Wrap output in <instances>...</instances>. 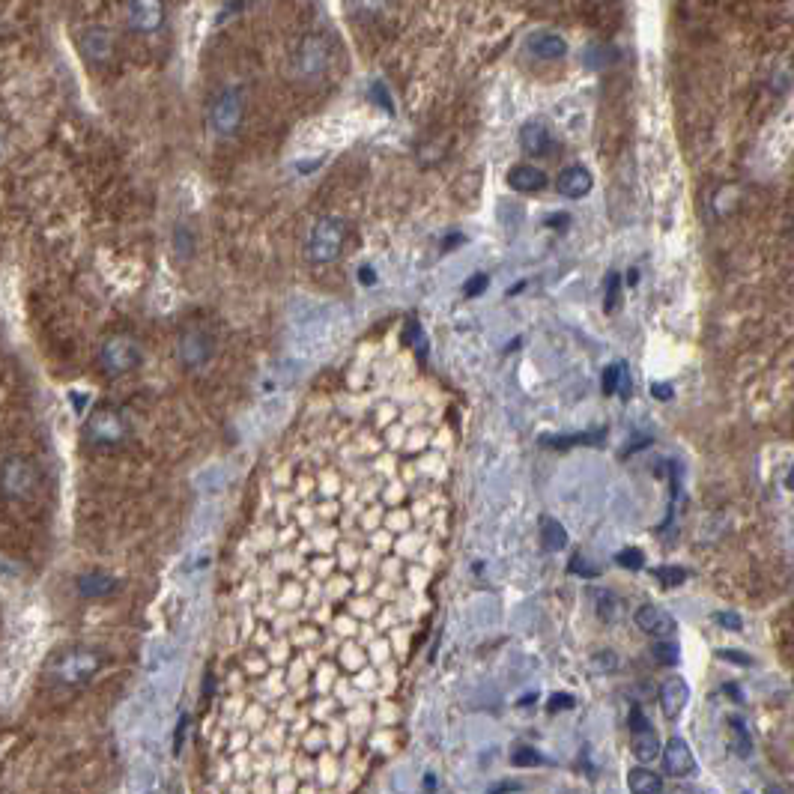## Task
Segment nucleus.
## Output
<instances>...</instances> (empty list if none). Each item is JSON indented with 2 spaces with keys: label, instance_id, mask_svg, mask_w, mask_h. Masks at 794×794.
<instances>
[{
  "label": "nucleus",
  "instance_id": "nucleus-9",
  "mask_svg": "<svg viewBox=\"0 0 794 794\" xmlns=\"http://www.w3.org/2000/svg\"><path fill=\"white\" fill-rule=\"evenodd\" d=\"M162 3L156 0H138V3H129L126 6V18H129V27L132 30H141V33H150L162 24Z\"/></svg>",
  "mask_w": 794,
  "mask_h": 794
},
{
  "label": "nucleus",
  "instance_id": "nucleus-19",
  "mask_svg": "<svg viewBox=\"0 0 794 794\" xmlns=\"http://www.w3.org/2000/svg\"><path fill=\"white\" fill-rule=\"evenodd\" d=\"M541 538H544V547L550 553H559V550L568 547V532H565V526L556 517H544L541 520Z\"/></svg>",
  "mask_w": 794,
  "mask_h": 794
},
{
  "label": "nucleus",
  "instance_id": "nucleus-32",
  "mask_svg": "<svg viewBox=\"0 0 794 794\" xmlns=\"http://www.w3.org/2000/svg\"><path fill=\"white\" fill-rule=\"evenodd\" d=\"M714 621H717L720 627H726V630H741V627H744V621H741L735 612H717Z\"/></svg>",
  "mask_w": 794,
  "mask_h": 794
},
{
  "label": "nucleus",
  "instance_id": "nucleus-11",
  "mask_svg": "<svg viewBox=\"0 0 794 794\" xmlns=\"http://www.w3.org/2000/svg\"><path fill=\"white\" fill-rule=\"evenodd\" d=\"M592 183H595V180H592V174H589L583 165H571V168H565V171L559 174L556 189H559V195H565V198L580 200L592 192Z\"/></svg>",
  "mask_w": 794,
  "mask_h": 794
},
{
  "label": "nucleus",
  "instance_id": "nucleus-39",
  "mask_svg": "<svg viewBox=\"0 0 794 794\" xmlns=\"http://www.w3.org/2000/svg\"><path fill=\"white\" fill-rule=\"evenodd\" d=\"M765 794H786L780 786H771V789H765Z\"/></svg>",
  "mask_w": 794,
  "mask_h": 794
},
{
  "label": "nucleus",
  "instance_id": "nucleus-24",
  "mask_svg": "<svg viewBox=\"0 0 794 794\" xmlns=\"http://www.w3.org/2000/svg\"><path fill=\"white\" fill-rule=\"evenodd\" d=\"M615 562H618L624 571H642V565H645V556H642V550H636V547H627V550H621V553L615 556Z\"/></svg>",
  "mask_w": 794,
  "mask_h": 794
},
{
  "label": "nucleus",
  "instance_id": "nucleus-1",
  "mask_svg": "<svg viewBox=\"0 0 794 794\" xmlns=\"http://www.w3.org/2000/svg\"><path fill=\"white\" fill-rule=\"evenodd\" d=\"M344 239H347V224L338 215H323L308 236V257L314 263H332L341 257Z\"/></svg>",
  "mask_w": 794,
  "mask_h": 794
},
{
  "label": "nucleus",
  "instance_id": "nucleus-14",
  "mask_svg": "<svg viewBox=\"0 0 794 794\" xmlns=\"http://www.w3.org/2000/svg\"><path fill=\"white\" fill-rule=\"evenodd\" d=\"M529 51H532L535 57H541V60H559V57H565L568 45H565V39H562L559 33H553V30H538V33L529 36Z\"/></svg>",
  "mask_w": 794,
  "mask_h": 794
},
{
  "label": "nucleus",
  "instance_id": "nucleus-16",
  "mask_svg": "<svg viewBox=\"0 0 794 794\" xmlns=\"http://www.w3.org/2000/svg\"><path fill=\"white\" fill-rule=\"evenodd\" d=\"M326 54H329V45L320 39V36H311L305 39V45L299 48V69L302 72H317L326 66Z\"/></svg>",
  "mask_w": 794,
  "mask_h": 794
},
{
  "label": "nucleus",
  "instance_id": "nucleus-12",
  "mask_svg": "<svg viewBox=\"0 0 794 794\" xmlns=\"http://www.w3.org/2000/svg\"><path fill=\"white\" fill-rule=\"evenodd\" d=\"M180 356H183V362H186L189 368L203 365V362L212 356V341H209V335L200 332V329L186 332V335L180 338Z\"/></svg>",
  "mask_w": 794,
  "mask_h": 794
},
{
  "label": "nucleus",
  "instance_id": "nucleus-26",
  "mask_svg": "<svg viewBox=\"0 0 794 794\" xmlns=\"http://www.w3.org/2000/svg\"><path fill=\"white\" fill-rule=\"evenodd\" d=\"M600 436H595V433H586V436H544L541 442L544 445H553V448H568V445H580V442H595Z\"/></svg>",
  "mask_w": 794,
  "mask_h": 794
},
{
  "label": "nucleus",
  "instance_id": "nucleus-22",
  "mask_svg": "<svg viewBox=\"0 0 794 794\" xmlns=\"http://www.w3.org/2000/svg\"><path fill=\"white\" fill-rule=\"evenodd\" d=\"M651 654H654V660L663 663V666H675L678 657H681V651H678V645H675L672 639H660V642H654Z\"/></svg>",
  "mask_w": 794,
  "mask_h": 794
},
{
  "label": "nucleus",
  "instance_id": "nucleus-31",
  "mask_svg": "<svg viewBox=\"0 0 794 794\" xmlns=\"http://www.w3.org/2000/svg\"><path fill=\"white\" fill-rule=\"evenodd\" d=\"M618 284H621L618 275L606 278V311H615V305H618Z\"/></svg>",
  "mask_w": 794,
  "mask_h": 794
},
{
  "label": "nucleus",
  "instance_id": "nucleus-4",
  "mask_svg": "<svg viewBox=\"0 0 794 794\" xmlns=\"http://www.w3.org/2000/svg\"><path fill=\"white\" fill-rule=\"evenodd\" d=\"M99 666V657L87 648H75L69 654H63L57 663H54V678L63 681V684H81L87 681Z\"/></svg>",
  "mask_w": 794,
  "mask_h": 794
},
{
  "label": "nucleus",
  "instance_id": "nucleus-38",
  "mask_svg": "<svg viewBox=\"0 0 794 794\" xmlns=\"http://www.w3.org/2000/svg\"><path fill=\"white\" fill-rule=\"evenodd\" d=\"M362 281H365V284H374V272H371V269H362Z\"/></svg>",
  "mask_w": 794,
  "mask_h": 794
},
{
  "label": "nucleus",
  "instance_id": "nucleus-21",
  "mask_svg": "<svg viewBox=\"0 0 794 794\" xmlns=\"http://www.w3.org/2000/svg\"><path fill=\"white\" fill-rule=\"evenodd\" d=\"M633 756H636L639 762H654V759L660 756V741H657V735H654L651 729L633 735Z\"/></svg>",
  "mask_w": 794,
  "mask_h": 794
},
{
  "label": "nucleus",
  "instance_id": "nucleus-3",
  "mask_svg": "<svg viewBox=\"0 0 794 794\" xmlns=\"http://www.w3.org/2000/svg\"><path fill=\"white\" fill-rule=\"evenodd\" d=\"M212 129L221 135V138H230L239 123H242V90H224L215 102H212Z\"/></svg>",
  "mask_w": 794,
  "mask_h": 794
},
{
  "label": "nucleus",
  "instance_id": "nucleus-2",
  "mask_svg": "<svg viewBox=\"0 0 794 794\" xmlns=\"http://www.w3.org/2000/svg\"><path fill=\"white\" fill-rule=\"evenodd\" d=\"M99 362H102V368H105L108 374H126V371L138 368V362H141V347H138L132 338H126V335H114V338H108V341L102 344V350H99Z\"/></svg>",
  "mask_w": 794,
  "mask_h": 794
},
{
  "label": "nucleus",
  "instance_id": "nucleus-6",
  "mask_svg": "<svg viewBox=\"0 0 794 794\" xmlns=\"http://www.w3.org/2000/svg\"><path fill=\"white\" fill-rule=\"evenodd\" d=\"M123 436H126V424H123V418H120L117 412H111V409H99V412H93V418H90V424H87V439H90L93 445H99V448H111V445H117Z\"/></svg>",
  "mask_w": 794,
  "mask_h": 794
},
{
  "label": "nucleus",
  "instance_id": "nucleus-20",
  "mask_svg": "<svg viewBox=\"0 0 794 794\" xmlns=\"http://www.w3.org/2000/svg\"><path fill=\"white\" fill-rule=\"evenodd\" d=\"M729 741H732V753L735 756H750L753 753V738L744 726L741 717H729Z\"/></svg>",
  "mask_w": 794,
  "mask_h": 794
},
{
  "label": "nucleus",
  "instance_id": "nucleus-29",
  "mask_svg": "<svg viewBox=\"0 0 794 794\" xmlns=\"http://www.w3.org/2000/svg\"><path fill=\"white\" fill-rule=\"evenodd\" d=\"M403 344H406V347H418V350L424 353V338H421V326H418V320H415V317H409V320H406V335H403Z\"/></svg>",
  "mask_w": 794,
  "mask_h": 794
},
{
  "label": "nucleus",
  "instance_id": "nucleus-27",
  "mask_svg": "<svg viewBox=\"0 0 794 794\" xmlns=\"http://www.w3.org/2000/svg\"><path fill=\"white\" fill-rule=\"evenodd\" d=\"M654 577L663 583V586H681L687 580V571L684 568H657Z\"/></svg>",
  "mask_w": 794,
  "mask_h": 794
},
{
  "label": "nucleus",
  "instance_id": "nucleus-37",
  "mask_svg": "<svg viewBox=\"0 0 794 794\" xmlns=\"http://www.w3.org/2000/svg\"><path fill=\"white\" fill-rule=\"evenodd\" d=\"M651 395L657 397V400H669V397H672V386H663V383H657V386L651 389Z\"/></svg>",
  "mask_w": 794,
  "mask_h": 794
},
{
  "label": "nucleus",
  "instance_id": "nucleus-8",
  "mask_svg": "<svg viewBox=\"0 0 794 794\" xmlns=\"http://www.w3.org/2000/svg\"><path fill=\"white\" fill-rule=\"evenodd\" d=\"M663 768L669 777H690L696 771V759L684 738H672L663 750Z\"/></svg>",
  "mask_w": 794,
  "mask_h": 794
},
{
  "label": "nucleus",
  "instance_id": "nucleus-25",
  "mask_svg": "<svg viewBox=\"0 0 794 794\" xmlns=\"http://www.w3.org/2000/svg\"><path fill=\"white\" fill-rule=\"evenodd\" d=\"M568 568H571L574 574L586 577V580H592V577H597V574H600V568H597L595 562H589V556H586V553H574Z\"/></svg>",
  "mask_w": 794,
  "mask_h": 794
},
{
  "label": "nucleus",
  "instance_id": "nucleus-18",
  "mask_svg": "<svg viewBox=\"0 0 794 794\" xmlns=\"http://www.w3.org/2000/svg\"><path fill=\"white\" fill-rule=\"evenodd\" d=\"M627 786L633 794H660L663 792V780L648 771V768H633L630 777H627Z\"/></svg>",
  "mask_w": 794,
  "mask_h": 794
},
{
  "label": "nucleus",
  "instance_id": "nucleus-30",
  "mask_svg": "<svg viewBox=\"0 0 794 794\" xmlns=\"http://www.w3.org/2000/svg\"><path fill=\"white\" fill-rule=\"evenodd\" d=\"M568 708H574V696H571V693H556V696L547 702V711H550V714H559V711H568Z\"/></svg>",
  "mask_w": 794,
  "mask_h": 794
},
{
  "label": "nucleus",
  "instance_id": "nucleus-23",
  "mask_svg": "<svg viewBox=\"0 0 794 794\" xmlns=\"http://www.w3.org/2000/svg\"><path fill=\"white\" fill-rule=\"evenodd\" d=\"M511 762H514L517 768H538V765H544V756H541L535 747L523 744V747H517V750L511 753Z\"/></svg>",
  "mask_w": 794,
  "mask_h": 794
},
{
  "label": "nucleus",
  "instance_id": "nucleus-36",
  "mask_svg": "<svg viewBox=\"0 0 794 794\" xmlns=\"http://www.w3.org/2000/svg\"><path fill=\"white\" fill-rule=\"evenodd\" d=\"M720 657H723V660H732V663H738V666H750V663H753L750 654H738V651H720Z\"/></svg>",
  "mask_w": 794,
  "mask_h": 794
},
{
  "label": "nucleus",
  "instance_id": "nucleus-15",
  "mask_svg": "<svg viewBox=\"0 0 794 794\" xmlns=\"http://www.w3.org/2000/svg\"><path fill=\"white\" fill-rule=\"evenodd\" d=\"M117 589V580L105 571H87L78 577V595L84 597H108Z\"/></svg>",
  "mask_w": 794,
  "mask_h": 794
},
{
  "label": "nucleus",
  "instance_id": "nucleus-17",
  "mask_svg": "<svg viewBox=\"0 0 794 794\" xmlns=\"http://www.w3.org/2000/svg\"><path fill=\"white\" fill-rule=\"evenodd\" d=\"M508 186L517 189V192H538L547 186V174L532 168V165H517L511 174H508Z\"/></svg>",
  "mask_w": 794,
  "mask_h": 794
},
{
  "label": "nucleus",
  "instance_id": "nucleus-7",
  "mask_svg": "<svg viewBox=\"0 0 794 794\" xmlns=\"http://www.w3.org/2000/svg\"><path fill=\"white\" fill-rule=\"evenodd\" d=\"M636 624H639L642 633H648L654 639H672V633H675V618L666 609L654 606V603L636 609Z\"/></svg>",
  "mask_w": 794,
  "mask_h": 794
},
{
  "label": "nucleus",
  "instance_id": "nucleus-35",
  "mask_svg": "<svg viewBox=\"0 0 794 794\" xmlns=\"http://www.w3.org/2000/svg\"><path fill=\"white\" fill-rule=\"evenodd\" d=\"M630 729H633V735H636V732H645V729H651V726H648V720H645V714H642L639 708H633V711H630Z\"/></svg>",
  "mask_w": 794,
  "mask_h": 794
},
{
  "label": "nucleus",
  "instance_id": "nucleus-34",
  "mask_svg": "<svg viewBox=\"0 0 794 794\" xmlns=\"http://www.w3.org/2000/svg\"><path fill=\"white\" fill-rule=\"evenodd\" d=\"M484 287H487V275H472L466 281V296H478V293H484Z\"/></svg>",
  "mask_w": 794,
  "mask_h": 794
},
{
  "label": "nucleus",
  "instance_id": "nucleus-13",
  "mask_svg": "<svg viewBox=\"0 0 794 794\" xmlns=\"http://www.w3.org/2000/svg\"><path fill=\"white\" fill-rule=\"evenodd\" d=\"M520 147H523L526 156L538 159V156H547V153H550L553 138H550V132H547L544 123L532 120V123H526V126L520 129Z\"/></svg>",
  "mask_w": 794,
  "mask_h": 794
},
{
  "label": "nucleus",
  "instance_id": "nucleus-33",
  "mask_svg": "<svg viewBox=\"0 0 794 794\" xmlns=\"http://www.w3.org/2000/svg\"><path fill=\"white\" fill-rule=\"evenodd\" d=\"M189 726H192V717H189V714H186V717H180L177 738H174V753H177V756L183 753V744H186V732H189Z\"/></svg>",
  "mask_w": 794,
  "mask_h": 794
},
{
  "label": "nucleus",
  "instance_id": "nucleus-28",
  "mask_svg": "<svg viewBox=\"0 0 794 794\" xmlns=\"http://www.w3.org/2000/svg\"><path fill=\"white\" fill-rule=\"evenodd\" d=\"M597 609H600V615H603L606 621H615V615L621 612V603L609 595V592H600V597H597Z\"/></svg>",
  "mask_w": 794,
  "mask_h": 794
},
{
  "label": "nucleus",
  "instance_id": "nucleus-10",
  "mask_svg": "<svg viewBox=\"0 0 794 794\" xmlns=\"http://www.w3.org/2000/svg\"><path fill=\"white\" fill-rule=\"evenodd\" d=\"M687 699H690V687H687L684 678L672 675V678L663 681V687H660V708H663L666 720H675L684 711Z\"/></svg>",
  "mask_w": 794,
  "mask_h": 794
},
{
  "label": "nucleus",
  "instance_id": "nucleus-5",
  "mask_svg": "<svg viewBox=\"0 0 794 794\" xmlns=\"http://www.w3.org/2000/svg\"><path fill=\"white\" fill-rule=\"evenodd\" d=\"M33 484H36V469L24 457L9 454L3 460V493L9 499H24L33 490Z\"/></svg>",
  "mask_w": 794,
  "mask_h": 794
}]
</instances>
